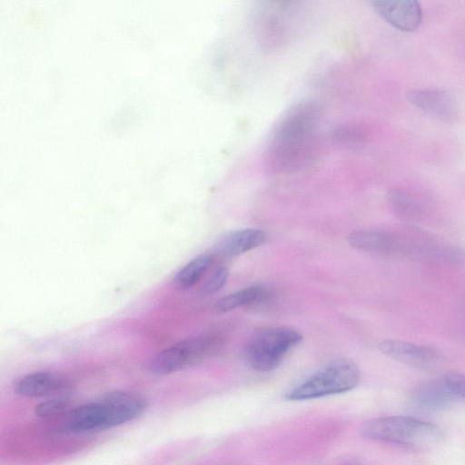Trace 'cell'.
<instances>
[{"label": "cell", "mask_w": 465, "mask_h": 465, "mask_svg": "<svg viewBox=\"0 0 465 465\" xmlns=\"http://www.w3.org/2000/svg\"><path fill=\"white\" fill-rule=\"evenodd\" d=\"M322 114L312 101L293 105L275 128L269 145V159L276 170L301 167L310 157Z\"/></svg>", "instance_id": "6da1fadb"}, {"label": "cell", "mask_w": 465, "mask_h": 465, "mask_svg": "<svg viewBox=\"0 0 465 465\" xmlns=\"http://www.w3.org/2000/svg\"><path fill=\"white\" fill-rule=\"evenodd\" d=\"M363 437L412 449H428L440 443L444 431L436 424L406 416H391L366 420L361 427Z\"/></svg>", "instance_id": "7a4b0ae2"}, {"label": "cell", "mask_w": 465, "mask_h": 465, "mask_svg": "<svg viewBox=\"0 0 465 465\" xmlns=\"http://www.w3.org/2000/svg\"><path fill=\"white\" fill-rule=\"evenodd\" d=\"M302 341V335L290 327H272L254 333L243 350L247 364L257 371L275 370Z\"/></svg>", "instance_id": "3957f363"}, {"label": "cell", "mask_w": 465, "mask_h": 465, "mask_svg": "<svg viewBox=\"0 0 465 465\" xmlns=\"http://www.w3.org/2000/svg\"><path fill=\"white\" fill-rule=\"evenodd\" d=\"M361 379L359 367L351 361H339L316 372L290 390L289 401H305L349 391Z\"/></svg>", "instance_id": "277c9868"}, {"label": "cell", "mask_w": 465, "mask_h": 465, "mask_svg": "<svg viewBox=\"0 0 465 465\" xmlns=\"http://www.w3.org/2000/svg\"><path fill=\"white\" fill-rule=\"evenodd\" d=\"M222 340L214 335H199L181 341L158 352L149 362L154 375H168L195 364L215 353Z\"/></svg>", "instance_id": "5b68a950"}, {"label": "cell", "mask_w": 465, "mask_h": 465, "mask_svg": "<svg viewBox=\"0 0 465 465\" xmlns=\"http://www.w3.org/2000/svg\"><path fill=\"white\" fill-rule=\"evenodd\" d=\"M401 234L405 243V258L448 265L465 263V249L458 244L415 226L404 228Z\"/></svg>", "instance_id": "8992f818"}, {"label": "cell", "mask_w": 465, "mask_h": 465, "mask_svg": "<svg viewBox=\"0 0 465 465\" xmlns=\"http://www.w3.org/2000/svg\"><path fill=\"white\" fill-rule=\"evenodd\" d=\"M104 430L135 420L147 408V401L140 394L117 391L106 393L98 400Z\"/></svg>", "instance_id": "52a82bcc"}, {"label": "cell", "mask_w": 465, "mask_h": 465, "mask_svg": "<svg viewBox=\"0 0 465 465\" xmlns=\"http://www.w3.org/2000/svg\"><path fill=\"white\" fill-rule=\"evenodd\" d=\"M349 244L360 251L384 257H405L401 232L358 230L348 236Z\"/></svg>", "instance_id": "ba28073f"}, {"label": "cell", "mask_w": 465, "mask_h": 465, "mask_svg": "<svg viewBox=\"0 0 465 465\" xmlns=\"http://www.w3.org/2000/svg\"><path fill=\"white\" fill-rule=\"evenodd\" d=\"M387 357L413 368L429 370L439 366L441 354L435 349L405 341L388 339L379 344Z\"/></svg>", "instance_id": "9c48e42d"}, {"label": "cell", "mask_w": 465, "mask_h": 465, "mask_svg": "<svg viewBox=\"0 0 465 465\" xmlns=\"http://www.w3.org/2000/svg\"><path fill=\"white\" fill-rule=\"evenodd\" d=\"M375 12L391 26L402 32L416 30L422 20L419 0H370Z\"/></svg>", "instance_id": "30bf717a"}, {"label": "cell", "mask_w": 465, "mask_h": 465, "mask_svg": "<svg viewBox=\"0 0 465 465\" xmlns=\"http://www.w3.org/2000/svg\"><path fill=\"white\" fill-rule=\"evenodd\" d=\"M408 101L435 119L450 124L458 117L455 97L442 89H414L407 94Z\"/></svg>", "instance_id": "8fae6325"}, {"label": "cell", "mask_w": 465, "mask_h": 465, "mask_svg": "<svg viewBox=\"0 0 465 465\" xmlns=\"http://www.w3.org/2000/svg\"><path fill=\"white\" fill-rule=\"evenodd\" d=\"M265 241L266 234L260 229H240L223 237L211 252L215 261L228 260L261 246Z\"/></svg>", "instance_id": "7c38bea8"}, {"label": "cell", "mask_w": 465, "mask_h": 465, "mask_svg": "<svg viewBox=\"0 0 465 465\" xmlns=\"http://www.w3.org/2000/svg\"><path fill=\"white\" fill-rule=\"evenodd\" d=\"M410 399L416 407L430 411L445 410L457 400L441 377L417 384L411 390Z\"/></svg>", "instance_id": "4fadbf2b"}, {"label": "cell", "mask_w": 465, "mask_h": 465, "mask_svg": "<svg viewBox=\"0 0 465 465\" xmlns=\"http://www.w3.org/2000/svg\"><path fill=\"white\" fill-rule=\"evenodd\" d=\"M69 386L68 380L57 373L37 371L21 378L15 391L23 397H43L57 393Z\"/></svg>", "instance_id": "5bb4252c"}, {"label": "cell", "mask_w": 465, "mask_h": 465, "mask_svg": "<svg viewBox=\"0 0 465 465\" xmlns=\"http://www.w3.org/2000/svg\"><path fill=\"white\" fill-rule=\"evenodd\" d=\"M387 201L393 213L405 222L416 223L425 215V207L421 203L401 189L391 188L387 192Z\"/></svg>", "instance_id": "9a60e30c"}, {"label": "cell", "mask_w": 465, "mask_h": 465, "mask_svg": "<svg viewBox=\"0 0 465 465\" xmlns=\"http://www.w3.org/2000/svg\"><path fill=\"white\" fill-rule=\"evenodd\" d=\"M269 294L270 292L265 286L252 285L223 297L214 304L213 311L216 313H225L239 307L260 303Z\"/></svg>", "instance_id": "2e32d148"}, {"label": "cell", "mask_w": 465, "mask_h": 465, "mask_svg": "<svg viewBox=\"0 0 465 465\" xmlns=\"http://www.w3.org/2000/svg\"><path fill=\"white\" fill-rule=\"evenodd\" d=\"M214 261L212 252L196 256L177 272L173 277V285L179 290L193 287L202 280Z\"/></svg>", "instance_id": "e0dca14e"}, {"label": "cell", "mask_w": 465, "mask_h": 465, "mask_svg": "<svg viewBox=\"0 0 465 465\" xmlns=\"http://www.w3.org/2000/svg\"><path fill=\"white\" fill-rule=\"evenodd\" d=\"M332 142L343 148H356L364 144L368 139L367 131L357 124H341L332 129Z\"/></svg>", "instance_id": "ac0fdd59"}, {"label": "cell", "mask_w": 465, "mask_h": 465, "mask_svg": "<svg viewBox=\"0 0 465 465\" xmlns=\"http://www.w3.org/2000/svg\"><path fill=\"white\" fill-rule=\"evenodd\" d=\"M228 275L229 272L225 267L215 268L201 286L200 294L210 296L218 292L227 282Z\"/></svg>", "instance_id": "d6986e66"}, {"label": "cell", "mask_w": 465, "mask_h": 465, "mask_svg": "<svg viewBox=\"0 0 465 465\" xmlns=\"http://www.w3.org/2000/svg\"><path fill=\"white\" fill-rule=\"evenodd\" d=\"M69 407V401L62 399L42 401L35 407L37 417H49L64 412Z\"/></svg>", "instance_id": "ffe728a7"}, {"label": "cell", "mask_w": 465, "mask_h": 465, "mask_svg": "<svg viewBox=\"0 0 465 465\" xmlns=\"http://www.w3.org/2000/svg\"><path fill=\"white\" fill-rule=\"evenodd\" d=\"M441 379L457 399L465 400V374L451 371L442 375Z\"/></svg>", "instance_id": "44dd1931"}, {"label": "cell", "mask_w": 465, "mask_h": 465, "mask_svg": "<svg viewBox=\"0 0 465 465\" xmlns=\"http://www.w3.org/2000/svg\"><path fill=\"white\" fill-rule=\"evenodd\" d=\"M279 1H282V2H287V1H289V0H279Z\"/></svg>", "instance_id": "7402d4cb"}]
</instances>
